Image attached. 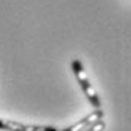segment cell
I'll return each instance as SVG.
<instances>
[{"instance_id": "4", "label": "cell", "mask_w": 131, "mask_h": 131, "mask_svg": "<svg viewBox=\"0 0 131 131\" xmlns=\"http://www.w3.org/2000/svg\"><path fill=\"white\" fill-rule=\"evenodd\" d=\"M104 130H105V122L103 119H100V121L93 122L92 125H89L84 131H104Z\"/></svg>"}, {"instance_id": "1", "label": "cell", "mask_w": 131, "mask_h": 131, "mask_svg": "<svg viewBox=\"0 0 131 131\" xmlns=\"http://www.w3.org/2000/svg\"><path fill=\"white\" fill-rule=\"evenodd\" d=\"M71 65H72L74 75H75V79H77V81H79L80 88H81L83 92H84L86 98L91 101V104L93 105L95 108H101V100H100V95L96 93L95 88L92 86L91 80L88 79V74H86V71H84V68H83V63L80 62L79 59H74Z\"/></svg>"}, {"instance_id": "2", "label": "cell", "mask_w": 131, "mask_h": 131, "mask_svg": "<svg viewBox=\"0 0 131 131\" xmlns=\"http://www.w3.org/2000/svg\"><path fill=\"white\" fill-rule=\"evenodd\" d=\"M0 130H5V131H59L56 127L21 124V122L11 121V119H0Z\"/></svg>"}, {"instance_id": "3", "label": "cell", "mask_w": 131, "mask_h": 131, "mask_svg": "<svg viewBox=\"0 0 131 131\" xmlns=\"http://www.w3.org/2000/svg\"><path fill=\"white\" fill-rule=\"evenodd\" d=\"M104 118V112L101 110V108H95V112H92L91 115H88V116H84L83 119H79L75 124H72V125H69L68 128L62 131H84L89 125H92L93 122H96V121H100V119Z\"/></svg>"}]
</instances>
